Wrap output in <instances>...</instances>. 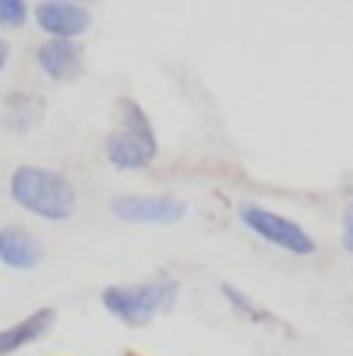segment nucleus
I'll return each mask as SVG.
<instances>
[{"label":"nucleus","mask_w":353,"mask_h":356,"mask_svg":"<svg viewBox=\"0 0 353 356\" xmlns=\"http://www.w3.org/2000/svg\"><path fill=\"white\" fill-rule=\"evenodd\" d=\"M38 68L50 81L69 84L84 74V47L78 40H53L47 38L38 47Z\"/></svg>","instance_id":"obj_7"},{"label":"nucleus","mask_w":353,"mask_h":356,"mask_svg":"<svg viewBox=\"0 0 353 356\" xmlns=\"http://www.w3.org/2000/svg\"><path fill=\"white\" fill-rule=\"evenodd\" d=\"M44 260V242L25 227L0 229V264L10 270H35Z\"/></svg>","instance_id":"obj_8"},{"label":"nucleus","mask_w":353,"mask_h":356,"mask_svg":"<svg viewBox=\"0 0 353 356\" xmlns=\"http://www.w3.org/2000/svg\"><path fill=\"white\" fill-rule=\"evenodd\" d=\"M239 220L245 223L251 232L263 238V242L276 245V248L288 251V254H297V257H310L316 251V242L301 223L288 220V217L276 214V211H267L261 204H251V202H242L239 204Z\"/></svg>","instance_id":"obj_4"},{"label":"nucleus","mask_w":353,"mask_h":356,"mask_svg":"<svg viewBox=\"0 0 353 356\" xmlns=\"http://www.w3.org/2000/svg\"><path fill=\"white\" fill-rule=\"evenodd\" d=\"M28 19V6L22 0H0V29H22Z\"/></svg>","instance_id":"obj_12"},{"label":"nucleus","mask_w":353,"mask_h":356,"mask_svg":"<svg viewBox=\"0 0 353 356\" xmlns=\"http://www.w3.org/2000/svg\"><path fill=\"white\" fill-rule=\"evenodd\" d=\"M341 245L353 254V204L344 208V217H341Z\"/></svg>","instance_id":"obj_13"},{"label":"nucleus","mask_w":353,"mask_h":356,"mask_svg":"<svg viewBox=\"0 0 353 356\" xmlns=\"http://www.w3.org/2000/svg\"><path fill=\"white\" fill-rule=\"evenodd\" d=\"M6 63H10V44H6V40H0V72L6 68Z\"/></svg>","instance_id":"obj_14"},{"label":"nucleus","mask_w":353,"mask_h":356,"mask_svg":"<svg viewBox=\"0 0 353 356\" xmlns=\"http://www.w3.org/2000/svg\"><path fill=\"white\" fill-rule=\"evenodd\" d=\"M220 291H223V298L229 300V307H233L236 313H242V316H248L251 323H273V313L257 307L254 300H251L245 291L236 289V285H220Z\"/></svg>","instance_id":"obj_11"},{"label":"nucleus","mask_w":353,"mask_h":356,"mask_svg":"<svg viewBox=\"0 0 353 356\" xmlns=\"http://www.w3.org/2000/svg\"><path fill=\"white\" fill-rule=\"evenodd\" d=\"M10 198L40 220H69L78 204L69 177L50 168H38V164H19L13 170Z\"/></svg>","instance_id":"obj_1"},{"label":"nucleus","mask_w":353,"mask_h":356,"mask_svg":"<svg viewBox=\"0 0 353 356\" xmlns=\"http://www.w3.org/2000/svg\"><path fill=\"white\" fill-rule=\"evenodd\" d=\"M176 294H180V282L161 273V276L142 279V282L108 285V289H103V307L118 323L142 328L155 316L171 310L176 304Z\"/></svg>","instance_id":"obj_3"},{"label":"nucleus","mask_w":353,"mask_h":356,"mask_svg":"<svg viewBox=\"0 0 353 356\" xmlns=\"http://www.w3.org/2000/svg\"><path fill=\"white\" fill-rule=\"evenodd\" d=\"M56 323V313L50 310V307H44V310H35L31 316L19 319V323L0 328V356H10V353H19L22 347L35 344V341L47 338V332L53 328Z\"/></svg>","instance_id":"obj_10"},{"label":"nucleus","mask_w":353,"mask_h":356,"mask_svg":"<svg viewBox=\"0 0 353 356\" xmlns=\"http://www.w3.org/2000/svg\"><path fill=\"white\" fill-rule=\"evenodd\" d=\"M31 13H35L38 29L53 40L81 38L93 22V13L84 3H69V0H44Z\"/></svg>","instance_id":"obj_6"},{"label":"nucleus","mask_w":353,"mask_h":356,"mask_svg":"<svg viewBox=\"0 0 353 356\" xmlns=\"http://www.w3.org/2000/svg\"><path fill=\"white\" fill-rule=\"evenodd\" d=\"M186 202L174 195H118L112 198V214L124 223H155L171 227L186 217Z\"/></svg>","instance_id":"obj_5"},{"label":"nucleus","mask_w":353,"mask_h":356,"mask_svg":"<svg viewBox=\"0 0 353 356\" xmlns=\"http://www.w3.org/2000/svg\"><path fill=\"white\" fill-rule=\"evenodd\" d=\"M47 115V106L38 93H22L13 90L0 102V127L13 130V134H28L35 130Z\"/></svg>","instance_id":"obj_9"},{"label":"nucleus","mask_w":353,"mask_h":356,"mask_svg":"<svg viewBox=\"0 0 353 356\" xmlns=\"http://www.w3.org/2000/svg\"><path fill=\"white\" fill-rule=\"evenodd\" d=\"M158 155V136L137 99L124 97L115 106V127L106 136V159L121 170H142Z\"/></svg>","instance_id":"obj_2"}]
</instances>
